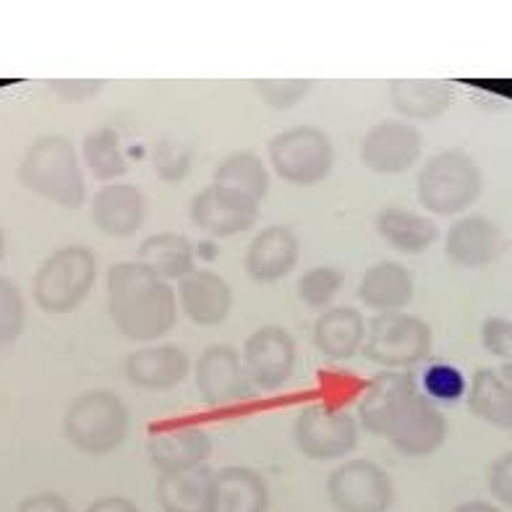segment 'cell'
<instances>
[{"label":"cell","mask_w":512,"mask_h":512,"mask_svg":"<svg viewBox=\"0 0 512 512\" xmlns=\"http://www.w3.org/2000/svg\"><path fill=\"white\" fill-rule=\"evenodd\" d=\"M366 432L384 437L405 458H426L445 445L447 418L421 395L408 371H384L358 403Z\"/></svg>","instance_id":"cell-1"},{"label":"cell","mask_w":512,"mask_h":512,"mask_svg":"<svg viewBox=\"0 0 512 512\" xmlns=\"http://www.w3.org/2000/svg\"><path fill=\"white\" fill-rule=\"evenodd\" d=\"M108 314L115 330L134 343L165 337L178 319V301L168 280L142 262H118L108 272Z\"/></svg>","instance_id":"cell-2"},{"label":"cell","mask_w":512,"mask_h":512,"mask_svg":"<svg viewBox=\"0 0 512 512\" xmlns=\"http://www.w3.org/2000/svg\"><path fill=\"white\" fill-rule=\"evenodd\" d=\"M19 183L32 194L66 209H79L87 202V181L71 139L48 134L34 139L19 162Z\"/></svg>","instance_id":"cell-3"},{"label":"cell","mask_w":512,"mask_h":512,"mask_svg":"<svg viewBox=\"0 0 512 512\" xmlns=\"http://www.w3.org/2000/svg\"><path fill=\"white\" fill-rule=\"evenodd\" d=\"M484 191L479 162L463 149H445L424 162L416 178V196L434 215H460Z\"/></svg>","instance_id":"cell-4"},{"label":"cell","mask_w":512,"mask_h":512,"mask_svg":"<svg viewBox=\"0 0 512 512\" xmlns=\"http://www.w3.org/2000/svg\"><path fill=\"white\" fill-rule=\"evenodd\" d=\"M97 280V259L84 246H63L34 272V304L45 314H71L92 293Z\"/></svg>","instance_id":"cell-5"},{"label":"cell","mask_w":512,"mask_h":512,"mask_svg":"<svg viewBox=\"0 0 512 512\" xmlns=\"http://www.w3.org/2000/svg\"><path fill=\"white\" fill-rule=\"evenodd\" d=\"M126 434L128 411L115 392H81L63 416V437L84 455H108L123 445Z\"/></svg>","instance_id":"cell-6"},{"label":"cell","mask_w":512,"mask_h":512,"mask_svg":"<svg viewBox=\"0 0 512 512\" xmlns=\"http://www.w3.org/2000/svg\"><path fill=\"white\" fill-rule=\"evenodd\" d=\"M272 170L290 186L309 189L330 176L335 149L330 136L317 126H293L272 136L267 144Z\"/></svg>","instance_id":"cell-7"},{"label":"cell","mask_w":512,"mask_h":512,"mask_svg":"<svg viewBox=\"0 0 512 512\" xmlns=\"http://www.w3.org/2000/svg\"><path fill=\"white\" fill-rule=\"evenodd\" d=\"M432 343L434 335L429 322L403 311H392V314H377L369 322L364 356L371 364L387 369H408L429 356Z\"/></svg>","instance_id":"cell-8"},{"label":"cell","mask_w":512,"mask_h":512,"mask_svg":"<svg viewBox=\"0 0 512 512\" xmlns=\"http://www.w3.org/2000/svg\"><path fill=\"white\" fill-rule=\"evenodd\" d=\"M327 497L337 512H387L395 502V486L382 465L356 458L330 473Z\"/></svg>","instance_id":"cell-9"},{"label":"cell","mask_w":512,"mask_h":512,"mask_svg":"<svg viewBox=\"0 0 512 512\" xmlns=\"http://www.w3.org/2000/svg\"><path fill=\"white\" fill-rule=\"evenodd\" d=\"M293 442L309 460H340L351 455L358 445V421L351 413L311 405L293 424Z\"/></svg>","instance_id":"cell-10"},{"label":"cell","mask_w":512,"mask_h":512,"mask_svg":"<svg viewBox=\"0 0 512 512\" xmlns=\"http://www.w3.org/2000/svg\"><path fill=\"white\" fill-rule=\"evenodd\" d=\"M241 358L251 384L259 390H280L296 371L298 348L285 327L267 324L249 335Z\"/></svg>","instance_id":"cell-11"},{"label":"cell","mask_w":512,"mask_h":512,"mask_svg":"<svg viewBox=\"0 0 512 512\" xmlns=\"http://www.w3.org/2000/svg\"><path fill=\"white\" fill-rule=\"evenodd\" d=\"M424 152V136L413 123L382 121L371 126L361 139V162L371 173L398 176L411 170Z\"/></svg>","instance_id":"cell-12"},{"label":"cell","mask_w":512,"mask_h":512,"mask_svg":"<svg viewBox=\"0 0 512 512\" xmlns=\"http://www.w3.org/2000/svg\"><path fill=\"white\" fill-rule=\"evenodd\" d=\"M194 377L207 405L241 403L254 390V384L246 374V366H243V358L238 356L233 345L225 343L204 348L202 356L196 358Z\"/></svg>","instance_id":"cell-13"},{"label":"cell","mask_w":512,"mask_h":512,"mask_svg":"<svg viewBox=\"0 0 512 512\" xmlns=\"http://www.w3.org/2000/svg\"><path fill=\"white\" fill-rule=\"evenodd\" d=\"M505 246L502 228L484 215L460 217L445 236L447 259L465 270H481L486 264L497 262Z\"/></svg>","instance_id":"cell-14"},{"label":"cell","mask_w":512,"mask_h":512,"mask_svg":"<svg viewBox=\"0 0 512 512\" xmlns=\"http://www.w3.org/2000/svg\"><path fill=\"white\" fill-rule=\"evenodd\" d=\"M189 217L209 236L230 238L246 233L259 220V204L238 199L217 186H207L191 199Z\"/></svg>","instance_id":"cell-15"},{"label":"cell","mask_w":512,"mask_h":512,"mask_svg":"<svg viewBox=\"0 0 512 512\" xmlns=\"http://www.w3.org/2000/svg\"><path fill=\"white\" fill-rule=\"evenodd\" d=\"M123 371L128 382L139 390H173L189 377L191 358L178 345H144L139 351L128 353Z\"/></svg>","instance_id":"cell-16"},{"label":"cell","mask_w":512,"mask_h":512,"mask_svg":"<svg viewBox=\"0 0 512 512\" xmlns=\"http://www.w3.org/2000/svg\"><path fill=\"white\" fill-rule=\"evenodd\" d=\"M301 259V241L288 225H270L259 230L246 249V272L256 283H275L296 270Z\"/></svg>","instance_id":"cell-17"},{"label":"cell","mask_w":512,"mask_h":512,"mask_svg":"<svg viewBox=\"0 0 512 512\" xmlns=\"http://www.w3.org/2000/svg\"><path fill=\"white\" fill-rule=\"evenodd\" d=\"M178 301L191 322L199 327H217L233 309V290L217 272L194 270L178 280Z\"/></svg>","instance_id":"cell-18"},{"label":"cell","mask_w":512,"mask_h":512,"mask_svg":"<svg viewBox=\"0 0 512 512\" xmlns=\"http://www.w3.org/2000/svg\"><path fill=\"white\" fill-rule=\"evenodd\" d=\"M147 455L160 473H183L207 463L212 439L199 426H173L149 437Z\"/></svg>","instance_id":"cell-19"},{"label":"cell","mask_w":512,"mask_h":512,"mask_svg":"<svg viewBox=\"0 0 512 512\" xmlns=\"http://www.w3.org/2000/svg\"><path fill=\"white\" fill-rule=\"evenodd\" d=\"M147 199L131 183H105L92 199V220L105 236L126 238L142 228Z\"/></svg>","instance_id":"cell-20"},{"label":"cell","mask_w":512,"mask_h":512,"mask_svg":"<svg viewBox=\"0 0 512 512\" xmlns=\"http://www.w3.org/2000/svg\"><path fill=\"white\" fill-rule=\"evenodd\" d=\"M270 486L249 465H225L215 471L212 512H267Z\"/></svg>","instance_id":"cell-21"},{"label":"cell","mask_w":512,"mask_h":512,"mask_svg":"<svg viewBox=\"0 0 512 512\" xmlns=\"http://www.w3.org/2000/svg\"><path fill=\"white\" fill-rule=\"evenodd\" d=\"M366 322L361 311L353 306H335L319 314L314 324V345L330 361H351L358 351H364Z\"/></svg>","instance_id":"cell-22"},{"label":"cell","mask_w":512,"mask_h":512,"mask_svg":"<svg viewBox=\"0 0 512 512\" xmlns=\"http://www.w3.org/2000/svg\"><path fill=\"white\" fill-rule=\"evenodd\" d=\"M358 298L379 314L400 311L413 301V275L400 262H377L361 277Z\"/></svg>","instance_id":"cell-23"},{"label":"cell","mask_w":512,"mask_h":512,"mask_svg":"<svg viewBox=\"0 0 512 512\" xmlns=\"http://www.w3.org/2000/svg\"><path fill=\"white\" fill-rule=\"evenodd\" d=\"M155 492L162 512H212L215 471L199 465L183 473H162Z\"/></svg>","instance_id":"cell-24"},{"label":"cell","mask_w":512,"mask_h":512,"mask_svg":"<svg viewBox=\"0 0 512 512\" xmlns=\"http://www.w3.org/2000/svg\"><path fill=\"white\" fill-rule=\"evenodd\" d=\"M390 102L403 118L434 121L455 102V87L437 79H392Z\"/></svg>","instance_id":"cell-25"},{"label":"cell","mask_w":512,"mask_h":512,"mask_svg":"<svg viewBox=\"0 0 512 512\" xmlns=\"http://www.w3.org/2000/svg\"><path fill=\"white\" fill-rule=\"evenodd\" d=\"M374 228L392 249L403 251V254H424L439 238V228L434 220L400 207L379 209L374 217Z\"/></svg>","instance_id":"cell-26"},{"label":"cell","mask_w":512,"mask_h":512,"mask_svg":"<svg viewBox=\"0 0 512 512\" xmlns=\"http://www.w3.org/2000/svg\"><path fill=\"white\" fill-rule=\"evenodd\" d=\"M212 186L251 204H259L270 189V173L264 168V162L259 160V155L243 149V152H230L228 157H223V162L215 170Z\"/></svg>","instance_id":"cell-27"},{"label":"cell","mask_w":512,"mask_h":512,"mask_svg":"<svg viewBox=\"0 0 512 512\" xmlns=\"http://www.w3.org/2000/svg\"><path fill=\"white\" fill-rule=\"evenodd\" d=\"M468 408L486 424L512 432V387L502 374L492 369H479L468 387Z\"/></svg>","instance_id":"cell-28"},{"label":"cell","mask_w":512,"mask_h":512,"mask_svg":"<svg viewBox=\"0 0 512 512\" xmlns=\"http://www.w3.org/2000/svg\"><path fill=\"white\" fill-rule=\"evenodd\" d=\"M139 262L162 280H183L194 272V243L183 233H155L139 246Z\"/></svg>","instance_id":"cell-29"},{"label":"cell","mask_w":512,"mask_h":512,"mask_svg":"<svg viewBox=\"0 0 512 512\" xmlns=\"http://www.w3.org/2000/svg\"><path fill=\"white\" fill-rule=\"evenodd\" d=\"M81 155H84V165L97 181H115L128 170V162L121 149V136L115 128H97V131L84 136Z\"/></svg>","instance_id":"cell-30"},{"label":"cell","mask_w":512,"mask_h":512,"mask_svg":"<svg viewBox=\"0 0 512 512\" xmlns=\"http://www.w3.org/2000/svg\"><path fill=\"white\" fill-rule=\"evenodd\" d=\"M345 285V275L337 267H311L309 272L301 275L298 280V298L304 301L309 309H327Z\"/></svg>","instance_id":"cell-31"},{"label":"cell","mask_w":512,"mask_h":512,"mask_svg":"<svg viewBox=\"0 0 512 512\" xmlns=\"http://www.w3.org/2000/svg\"><path fill=\"white\" fill-rule=\"evenodd\" d=\"M27 327V301L11 277H0V348L16 343Z\"/></svg>","instance_id":"cell-32"},{"label":"cell","mask_w":512,"mask_h":512,"mask_svg":"<svg viewBox=\"0 0 512 512\" xmlns=\"http://www.w3.org/2000/svg\"><path fill=\"white\" fill-rule=\"evenodd\" d=\"M256 95L262 97L264 105H270L275 110L296 108L306 100L314 81L311 79H254Z\"/></svg>","instance_id":"cell-33"},{"label":"cell","mask_w":512,"mask_h":512,"mask_svg":"<svg viewBox=\"0 0 512 512\" xmlns=\"http://www.w3.org/2000/svg\"><path fill=\"white\" fill-rule=\"evenodd\" d=\"M426 398L437 400V403H458L465 395V377L460 374L458 366L452 364H432L421 377Z\"/></svg>","instance_id":"cell-34"},{"label":"cell","mask_w":512,"mask_h":512,"mask_svg":"<svg viewBox=\"0 0 512 512\" xmlns=\"http://www.w3.org/2000/svg\"><path fill=\"white\" fill-rule=\"evenodd\" d=\"M155 168L160 178L170 183H178L191 168V149L183 142H170L162 139L155 149Z\"/></svg>","instance_id":"cell-35"},{"label":"cell","mask_w":512,"mask_h":512,"mask_svg":"<svg viewBox=\"0 0 512 512\" xmlns=\"http://www.w3.org/2000/svg\"><path fill=\"white\" fill-rule=\"evenodd\" d=\"M481 343L489 353L494 356L505 358L510 361L512 358V322L507 319L492 317L481 324Z\"/></svg>","instance_id":"cell-36"},{"label":"cell","mask_w":512,"mask_h":512,"mask_svg":"<svg viewBox=\"0 0 512 512\" xmlns=\"http://www.w3.org/2000/svg\"><path fill=\"white\" fill-rule=\"evenodd\" d=\"M48 87L53 89L55 95L61 97L63 102H87L95 100L105 89L102 79H50Z\"/></svg>","instance_id":"cell-37"},{"label":"cell","mask_w":512,"mask_h":512,"mask_svg":"<svg viewBox=\"0 0 512 512\" xmlns=\"http://www.w3.org/2000/svg\"><path fill=\"white\" fill-rule=\"evenodd\" d=\"M489 492L497 502L512 507V450L502 452L492 465H489Z\"/></svg>","instance_id":"cell-38"},{"label":"cell","mask_w":512,"mask_h":512,"mask_svg":"<svg viewBox=\"0 0 512 512\" xmlns=\"http://www.w3.org/2000/svg\"><path fill=\"white\" fill-rule=\"evenodd\" d=\"M16 512H74V507L68 505V499L55 492H40L32 497L21 499Z\"/></svg>","instance_id":"cell-39"},{"label":"cell","mask_w":512,"mask_h":512,"mask_svg":"<svg viewBox=\"0 0 512 512\" xmlns=\"http://www.w3.org/2000/svg\"><path fill=\"white\" fill-rule=\"evenodd\" d=\"M84 512H139V507H136V502H131L128 497L110 494V497L95 499Z\"/></svg>","instance_id":"cell-40"},{"label":"cell","mask_w":512,"mask_h":512,"mask_svg":"<svg viewBox=\"0 0 512 512\" xmlns=\"http://www.w3.org/2000/svg\"><path fill=\"white\" fill-rule=\"evenodd\" d=\"M452 512H502L497 505L492 502H481V499H471V502H463L458 505Z\"/></svg>","instance_id":"cell-41"},{"label":"cell","mask_w":512,"mask_h":512,"mask_svg":"<svg viewBox=\"0 0 512 512\" xmlns=\"http://www.w3.org/2000/svg\"><path fill=\"white\" fill-rule=\"evenodd\" d=\"M502 379L512 387V358L510 361H505V366H502Z\"/></svg>","instance_id":"cell-42"},{"label":"cell","mask_w":512,"mask_h":512,"mask_svg":"<svg viewBox=\"0 0 512 512\" xmlns=\"http://www.w3.org/2000/svg\"><path fill=\"white\" fill-rule=\"evenodd\" d=\"M6 256V233H3V228H0V259Z\"/></svg>","instance_id":"cell-43"}]
</instances>
